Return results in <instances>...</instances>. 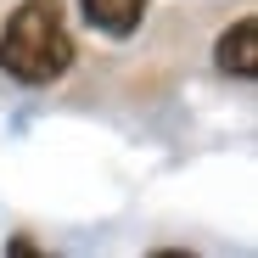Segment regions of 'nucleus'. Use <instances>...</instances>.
<instances>
[{"label": "nucleus", "instance_id": "3", "mask_svg": "<svg viewBox=\"0 0 258 258\" xmlns=\"http://www.w3.org/2000/svg\"><path fill=\"white\" fill-rule=\"evenodd\" d=\"M79 12H84V23H90L96 34L129 39L141 28V17H146V0H79Z\"/></svg>", "mask_w": 258, "mask_h": 258}, {"label": "nucleus", "instance_id": "2", "mask_svg": "<svg viewBox=\"0 0 258 258\" xmlns=\"http://www.w3.org/2000/svg\"><path fill=\"white\" fill-rule=\"evenodd\" d=\"M213 62L230 79H258V23L252 17H236L219 39H213Z\"/></svg>", "mask_w": 258, "mask_h": 258}, {"label": "nucleus", "instance_id": "1", "mask_svg": "<svg viewBox=\"0 0 258 258\" xmlns=\"http://www.w3.org/2000/svg\"><path fill=\"white\" fill-rule=\"evenodd\" d=\"M73 56H79V45H73L62 0H23L0 23V68H6V79L28 84V90H45V84L68 79Z\"/></svg>", "mask_w": 258, "mask_h": 258}]
</instances>
